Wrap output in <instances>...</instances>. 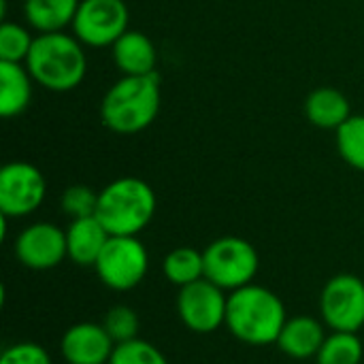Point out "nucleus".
<instances>
[{
    "instance_id": "obj_24",
    "label": "nucleus",
    "mask_w": 364,
    "mask_h": 364,
    "mask_svg": "<svg viewBox=\"0 0 364 364\" xmlns=\"http://www.w3.org/2000/svg\"><path fill=\"white\" fill-rule=\"evenodd\" d=\"M60 209L70 220L92 218V215H96V209H98V192H94L90 186H81V183L70 186L62 192Z\"/></svg>"
},
{
    "instance_id": "obj_13",
    "label": "nucleus",
    "mask_w": 364,
    "mask_h": 364,
    "mask_svg": "<svg viewBox=\"0 0 364 364\" xmlns=\"http://www.w3.org/2000/svg\"><path fill=\"white\" fill-rule=\"evenodd\" d=\"M324 326H326L324 322H320L318 318H311V316L288 318L279 333L277 348L294 360L316 358L320 348L326 341Z\"/></svg>"
},
{
    "instance_id": "obj_6",
    "label": "nucleus",
    "mask_w": 364,
    "mask_h": 364,
    "mask_svg": "<svg viewBox=\"0 0 364 364\" xmlns=\"http://www.w3.org/2000/svg\"><path fill=\"white\" fill-rule=\"evenodd\" d=\"M149 254L139 237H109L94 271L98 279L115 292L134 290L147 275Z\"/></svg>"
},
{
    "instance_id": "obj_1",
    "label": "nucleus",
    "mask_w": 364,
    "mask_h": 364,
    "mask_svg": "<svg viewBox=\"0 0 364 364\" xmlns=\"http://www.w3.org/2000/svg\"><path fill=\"white\" fill-rule=\"evenodd\" d=\"M162 105L160 79L154 75H122L100 102V119L115 134H136L149 128Z\"/></svg>"
},
{
    "instance_id": "obj_11",
    "label": "nucleus",
    "mask_w": 364,
    "mask_h": 364,
    "mask_svg": "<svg viewBox=\"0 0 364 364\" xmlns=\"http://www.w3.org/2000/svg\"><path fill=\"white\" fill-rule=\"evenodd\" d=\"M13 252L21 267L30 271L55 269L64 258H68L66 230L51 222H34L17 235Z\"/></svg>"
},
{
    "instance_id": "obj_5",
    "label": "nucleus",
    "mask_w": 364,
    "mask_h": 364,
    "mask_svg": "<svg viewBox=\"0 0 364 364\" xmlns=\"http://www.w3.org/2000/svg\"><path fill=\"white\" fill-rule=\"evenodd\" d=\"M203 260L205 279L226 292L254 284L260 269L256 247L241 237H220L211 241L203 250Z\"/></svg>"
},
{
    "instance_id": "obj_18",
    "label": "nucleus",
    "mask_w": 364,
    "mask_h": 364,
    "mask_svg": "<svg viewBox=\"0 0 364 364\" xmlns=\"http://www.w3.org/2000/svg\"><path fill=\"white\" fill-rule=\"evenodd\" d=\"M81 0H23V17L36 34L64 32L73 26Z\"/></svg>"
},
{
    "instance_id": "obj_23",
    "label": "nucleus",
    "mask_w": 364,
    "mask_h": 364,
    "mask_svg": "<svg viewBox=\"0 0 364 364\" xmlns=\"http://www.w3.org/2000/svg\"><path fill=\"white\" fill-rule=\"evenodd\" d=\"M109 364H168L166 356L145 339H132L126 343H117Z\"/></svg>"
},
{
    "instance_id": "obj_15",
    "label": "nucleus",
    "mask_w": 364,
    "mask_h": 364,
    "mask_svg": "<svg viewBox=\"0 0 364 364\" xmlns=\"http://www.w3.org/2000/svg\"><path fill=\"white\" fill-rule=\"evenodd\" d=\"M64 230H66L68 260H73L77 267H94L111 237L96 215L70 220L68 228Z\"/></svg>"
},
{
    "instance_id": "obj_21",
    "label": "nucleus",
    "mask_w": 364,
    "mask_h": 364,
    "mask_svg": "<svg viewBox=\"0 0 364 364\" xmlns=\"http://www.w3.org/2000/svg\"><path fill=\"white\" fill-rule=\"evenodd\" d=\"M335 143L343 162L364 173V115H352L335 130Z\"/></svg>"
},
{
    "instance_id": "obj_17",
    "label": "nucleus",
    "mask_w": 364,
    "mask_h": 364,
    "mask_svg": "<svg viewBox=\"0 0 364 364\" xmlns=\"http://www.w3.org/2000/svg\"><path fill=\"white\" fill-rule=\"evenodd\" d=\"M32 85L26 64L0 62V115L6 119L21 115L32 102Z\"/></svg>"
},
{
    "instance_id": "obj_3",
    "label": "nucleus",
    "mask_w": 364,
    "mask_h": 364,
    "mask_svg": "<svg viewBox=\"0 0 364 364\" xmlns=\"http://www.w3.org/2000/svg\"><path fill=\"white\" fill-rule=\"evenodd\" d=\"M83 47L85 45L68 32L36 34L23 64L36 85L49 92H70L81 85L87 73Z\"/></svg>"
},
{
    "instance_id": "obj_9",
    "label": "nucleus",
    "mask_w": 364,
    "mask_h": 364,
    "mask_svg": "<svg viewBox=\"0 0 364 364\" xmlns=\"http://www.w3.org/2000/svg\"><path fill=\"white\" fill-rule=\"evenodd\" d=\"M322 322L335 333H358L364 326V282L341 273L326 282L320 294Z\"/></svg>"
},
{
    "instance_id": "obj_16",
    "label": "nucleus",
    "mask_w": 364,
    "mask_h": 364,
    "mask_svg": "<svg viewBox=\"0 0 364 364\" xmlns=\"http://www.w3.org/2000/svg\"><path fill=\"white\" fill-rule=\"evenodd\" d=\"M305 115L316 128L339 130L352 117V107L341 90L322 85L305 98Z\"/></svg>"
},
{
    "instance_id": "obj_7",
    "label": "nucleus",
    "mask_w": 364,
    "mask_h": 364,
    "mask_svg": "<svg viewBox=\"0 0 364 364\" xmlns=\"http://www.w3.org/2000/svg\"><path fill=\"white\" fill-rule=\"evenodd\" d=\"M128 21L124 0H81L70 30L85 47H113L130 30Z\"/></svg>"
},
{
    "instance_id": "obj_19",
    "label": "nucleus",
    "mask_w": 364,
    "mask_h": 364,
    "mask_svg": "<svg viewBox=\"0 0 364 364\" xmlns=\"http://www.w3.org/2000/svg\"><path fill=\"white\" fill-rule=\"evenodd\" d=\"M162 273L177 288H183L203 279L205 277L203 252L194 247H177L168 252L162 260Z\"/></svg>"
},
{
    "instance_id": "obj_25",
    "label": "nucleus",
    "mask_w": 364,
    "mask_h": 364,
    "mask_svg": "<svg viewBox=\"0 0 364 364\" xmlns=\"http://www.w3.org/2000/svg\"><path fill=\"white\" fill-rule=\"evenodd\" d=\"M102 326L107 328V333L111 335V339L117 343H126V341H132L139 337V328H141V322H139V316L132 307L128 305H115L107 311L105 320H102Z\"/></svg>"
},
{
    "instance_id": "obj_2",
    "label": "nucleus",
    "mask_w": 364,
    "mask_h": 364,
    "mask_svg": "<svg viewBox=\"0 0 364 364\" xmlns=\"http://www.w3.org/2000/svg\"><path fill=\"white\" fill-rule=\"evenodd\" d=\"M286 320L288 314L282 299L264 286L250 284L228 294L226 328L247 346L277 343Z\"/></svg>"
},
{
    "instance_id": "obj_8",
    "label": "nucleus",
    "mask_w": 364,
    "mask_h": 364,
    "mask_svg": "<svg viewBox=\"0 0 364 364\" xmlns=\"http://www.w3.org/2000/svg\"><path fill=\"white\" fill-rule=\"evenodd\" d=\"M47 194V183L38 166L15 160L0 168V215L9 220L34 213Z\"/></svg>"
},
{
    "instance_id": "obj_14",
    "label": "nucleus",
    "mask_w": 364,
    "mask_h": 364,
    "mask_svg": "<svg viewBox=\"0 0 364 364\" xmlns=\"http://www.w3.org/2000/svg\"><path fill=\"white\" fill-rule=\"evenodd\" d=\"M113 62L122 75H154L158 64V49L154 41L141 30H128L111 47Z\"/></svg>"
},
{
    "instance_id": "obj_26",
    "label": "nucleus",
    "mask_w": 364,
    "mask_h": 364,
    "mask_svg": "<svg viewBox=\"0 0 364 364\" xmlns=\"http://www.w3.org/2000/svg\"><path fill=\"white\" fill-rule=\"evenodd\" d=\"M0 364H53L49 352L32 341H19L9 346L2 356H0Z\"/></svg>"
},
{
    "instance_id": "obj_4",
    "label": "nucleus",
    "mask_w": 364,
    "mask_h": 364,
    "mask_svg": "<svg viewBox=\"0 0 364 364\" xmlns=\"http://www.w3.org/2000/svg\"><path fill=\"white\" fill-rule=\"evenodd\" d=\"M154 188L139 177H119L98 192L96 218L111 237H139L156 215Z\"/></svg>"
},
{
    "instance_id": "obj_10",
    "label": "nucleus",
    "mask_w": 364,
    "mask_h": 364,
    "mask_svg": "<svg viewBox=\"0 0 364 364\" xmlns=\"http://www.w3.org/2000/svg\"><path fill=\"white\" fill-rule=\"evenodd\" d=\"M228 294L209 279H198L190 286L179 288L177 294V316L181 324L198 335L215 333L226 326Z\"/></svg>"
},
{
    "instance_id": "obj_12",
    "label": "nucleus",
    "mask_w": 364,
    "mask_h": 364,
    "mask_svg": "<svg viewBox=\"0 0 364 364\" xmlns=\"http://www.w3.org/2000/svg\"><path fill=\"white\" fill-rule=\"evenodd\" d=\"M115 341L102 324L79 322L60 339V354L68 364H109Z\"/></svg>"
},
{
    "instance_id": "obj_20",
    "label": "nucleus",
    "mask_w": 364,
    "mask_h": 364,
    "mask_svg": "<svg viewBox=\"0 0 364 364\" xmlns=\"http://www.w3.org/2000/svg\"><path fill=\"white\" fill-rule=\"evenodd\" d=\"M364 348L356 333H331L326 335L324 346L320 348L316 363L318 364H360Z\"/></svg>"
},
{
    "instance_id": "obj_22",
    "label": "nucleus",
    "mask_w": 364,
    "mask_h": 364,
    "mask_svg": "<svg viewBox=\"0 0 364 364\" xmlns=\"http://www.w3.org/2000/svg\"><path fill=\"white\" fill-rule=\"evenodd\" d=\"M36 34H32L26 26L15 21H2L0 26V62H17L23 64Z\"/></svg>"
}]
</instances>
